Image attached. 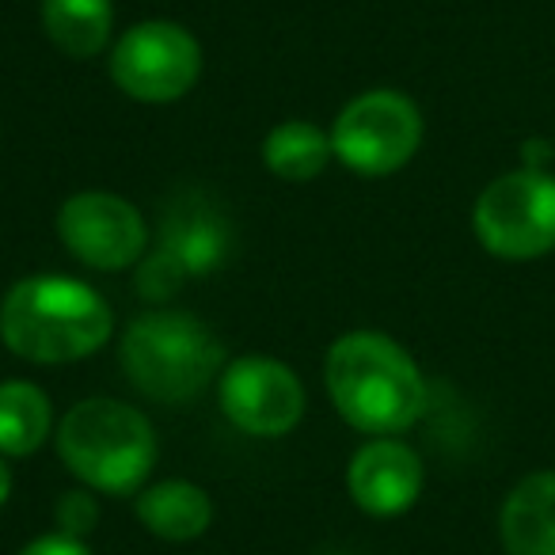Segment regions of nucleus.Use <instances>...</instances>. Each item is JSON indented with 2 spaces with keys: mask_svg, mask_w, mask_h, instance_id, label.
<instances>
[{
  "mask_svg": "<svg viewBox=\"0 0 555 555\" xmlns=\"http://www.w3.org/2000/svg\"><path fill=\"white\" fill-rule=\"evenodd\" d=\"M115 332L111 305L65 274H35L0 305V339L24 362L65 365L95 354Z\"/></svg>",
  "mask_w": 555,
  "mask_h": 555,
  "instance_id": "f257e3e1",
  "label": "nucleus"
},
{
  "mask_svg": "<svg viewBox=\"0 0 555 555\" xmlns=\"http://www.w3.org/2000/svg\"><path fill=\"white\" fill-rule=\"evenodd\" d=\"M327 392L354 430L396 438L418 423L426 380L415 358L380 332H350L327 350Z\"/></svg>",
  "mask_w": 555,
  "mask_h": 555,
  "instance_id": "f03ea898",
  "label": "nucleus"
},
{
  "mask_svg": "<svg viewBox=\"0 0 555 555\" xmlns=\"http://www.w3.org/2000/svg\"><path fill=\"white\" fill-rule=\"evenodd\" d=\"M57 453L88 491L138 494L156 464V434L138 408L95 396L65 411Z\"/></svg>",
  "mask_w": 555,
  "mask_h": 555,
  "instance_id": "7ed1b4c3",
  "label": "nucleus"
},
{
  "mask_svg": "<svg viewBox=\"0 0 555 555\" xmlns=\"http://www.w3.org/2000/svg\"><path fill=\"white\" fill-rule=\"evenodd\" d=\"M122 370L141 396L191 403L221 377L224 347L191 312H141L122 335Z\"/></svg>",
  "mask_w": 555,
  "mask_h": 555,
  "instance_id": "20e7f679",
  "label": "nucleus"
},
{
  "mask_svg": "<svg viewBox=\"0 0 555 555\" xmlns=\"http://www.w3.org/2000/svg\"><path fill=\"white\" fill-rule=\"evenodd\" d=\"M479 244L499 259H540L555 247V179L547 171H509L483 186L472 209Z\"/></svg>",
  "mask_w": 555,
  "mask_h": 555,
  "instance_id": "39448f33",
  "label": "nucleus"
},
{
  "mask_svg": "<svg viewBox=\"0 0 555 555\" xmlns=\"http://www.w3.org/2000/svg\"><path fill=\"white\" fill-rule=\"evenodd\" d=\"M423 145V115L411 95L396 88L362 92L339 111L332 126V149L358 176H392Z\"/></svg>",
  "mask_w": 555,
  "mask_h": 555,
  "instance_id": "423d86ee",
  "label": "nucleus"
},
{
  "mask_svg": "<svg viewBox=\"0 0 555 555\" xmlns=\"http://www.w3.org/2000/svg\"><path fill=\"white\" fill-rule=\"evenodd\" d=\"M202 73V47L186 27L149 20L118 39L111 54V77L138 103H176Z\"/></svg>",
  "mask_w": 555,
  "mask_h": 555,
  "instance_id": "0eeeda50",
  "label": "nucleus"
},
{
  "mask_svg": "<svg viewBox=\"0 0 555 555\" xmlns=\"http://www.w3.org/2000/svg\"><path fill=\"white\" fill-rule=\"evenodd\" d=\"M221 411L236 430L251 438H286L305 415V388L297 373L278 358L247 354L221 370Z\"/></svg>",
  "mask_w": 555,
  "mask_h": 555,
  "instance_id": "6e6552de",
  "label": "nucleus"
},
{
  "mask_svg": "<svg viewBox=\"0 0 555 555\" xmlns=\"http://www.w3.org/2000/svg\"><path fill=\"white\" fill-rule=\"evenodd\" d=\"M57 236L73 259L92 270H122L145 255V217L107 191L73 194L57 209Z\"/></svg>",
  "mask_w": 555,
  "mask_h": 555,
  "instance_id": "1a4fd4ad",
  "label": "nucleus"
},
{
  "mask_svg": "<svg viewBox=\"0 0 555 555\" xmlns=\"http://www.w3.org/2000/svg\"><path fill=\"white\" fill-rule=\"evenodd\" d=\"M347 487L354 506L373 517H396L415 506L423 494V461L411 446L396 438H373L350 461Z\"/></svg>",
  "mask_w": 555,
  "mask_h": 555,
  "instance_id": "9d476101",
  "label": "nucleus"
},
{
  "mask_svg": "<svg viewBox=\"0 0 555 555\" xmlns=\"http://www.w3.org/2000/svg\"><path fill=\"white\" fill-rule=\"evenodd\" d=\"M499 532L506 555H555V472L525 476L509 491Z\"/></svg>",
  "mask_w": 555,
  "mask_h": 555,
  "instance_id": "9b49d317",
  "label": "nucleus"
},
{
  "mask_svg": "<svg viewBox=\"0 0 555 555\" xmlns=\"http://www.w3.org/2000/svg\"><path fill=\"white\" fill-rule=\"evenodd\" d=\"M138 517L149 532L160 540H194L214 521V502L191 479H164V483L141 487L138 491Z\"/></svg>",
  "mask_w": 555,
  "mask_h": 555,
  "instance_id": "f8f14e48",
  "label": "nucleus"
},
{
  "mask_svg": "<svg viewBox=\"0 0 555 555\" xmlns=\"http://www.w3.org/2000/svg\"><path fill=\"white\" fill-rule=\"evenodd\" d=\"M42 27L62 54L95 57L111 42L115 4L111 0H42Z\"/></svg>",
  "mask_w": 555,
  "mask_h": 555,
  "instance_id": "ddd939ff",
  "label": "nucleus"
},
{
  "mask_svg": "<svg viewBox=\"0 0 555 555\" xmlns=\"http://www.w3.org/2000/svg\"><path fill=\"white\" fill-rule=\"evenodd\" d=\"M54 430V408L31 380L0 385V456H31Z\"/></svg>",
  "mask_w": 555,
  "mask_h": 555,
  "instance_id": "4468645a",
  "label": "nucleus"
},
{
  "mask_svg": "<svg viewBox=\"0 0 555 555\" xmlns=\"http://www.w3.org/2000/svg\"><path fill=\"white\" fill-rule=\"evenodd\" d=\"M332 156V133H324L317 122H305V118H289V122L274 126L262 141V164L286 183L317 179Z\"/></svg>",
  "mask_w": 555,
  "mask_h": 555,
  "instance_id": "2eb2a0df",
  "label": "nucleus"
},
{
  "mask_svg": "<svg viewBox=\"0 0 555 555\" xmlns=\"http://www.w3.org/2000/svg\"><path fill=\"white\" fill-rule=\"evenodd\" d=\"M160 251L183 270L186 278L217 270L229 251V236H224V224L217 221L209 209H191L183 206L176 217H168V229H164Z\"/></svg>",
  "mask_w": 555,
  "mask_h": 555,
  "instance_id": "dca6fc26",
  "label": "nucleus"
},
{
  "mask_svg": "<svg viewBox=\"0 0 555 555\" xmlns=\"http://www.w3.org/2000/svg\"><path fill=\"white\" fill-rule=\"evenodd\" d=\"M57 532H65V537L80 540L88 537V532L95 529V517H100V506H95V499L85 491H65L62 499H57Z\"/></svg>",
  "mask_w": 555,
  "mask_h": 555,
  "instance_id": "f3484780",
  "label": "nucleus"
},
{
  "mask_svg": "<svg viewBox=\"0 0 555 555\" xmlns=\"http://www.w3.org/2000/svg\"><path fill=\"white\" fill-rule=\"evenodd\" d=\"M20 555H92V552L85 547V540H73L65 532H50V537L31 540Z\"/></svg>",
  "mask_w": 555,
  "mask_h": 555,
  "instance_id": "a211bd4d",
  "label": "nucleus"
},
{
  "mask_svg": "<svg viewBox=\"0 0 555 555\" xmlns=\"http://www.w3.org/2000/svg\"><path fill=\"white\" fill-rule=\"evenodd\" d=\"M9 491H12V472H9V464H4V456H0V506L9 502Z\"/></svg>",
  "mask_w": 555,
  "mask_h": 555,
  "instance_id": "6ab92c4d",
  "label": "nucleus"
}]
</instances>
